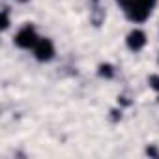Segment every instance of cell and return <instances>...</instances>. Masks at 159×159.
Instances as JSON below:
<instances>
[{"instance_id":"6da1fadb","label":"cell","mask_w":159,"mask_h":159,"mask_svg":"<svg viewBox=\"0 0 159 159\" xmlns=\"http://www.w3.org/2000/svg\"><path fill=\"white\" fill-rule=\"evenodd\" d=\"M118 2L124 6L127 17L135 23L146 21L155 6V0H118Z\"/></svg>"},{"instance_id":"7a4b0ae2","label":"cell","mask_w":159,"mask_h":159,"mask_svg":"<svg viewBox=\"0 0 159 159\" xmlns=\"http://www.w3.org/2000/svg\"><path fill=\"white\" fill-rule=\"evenodd\" d=\"M38 41H39V38H38L36 30H34L30 25L25 26V28H21L19 34L15 36V43H17L21 49H34Z\"/></svg>"},{"instance_id":"3957f363","label":"cell","mask_w":159,"mask_h":159,"mask_svg":"<svg viewBox=\"0 0 159 159\" xmlns=\"http://www.w3.org/2000/svg\"><path fill=\"white\" fill-rule=\"evenodd\" d=\"M34 54H36V58H38L39 62H49V60L54 56V47H52L51 39L39 38V41H38L36 47H34Z\"/></svg>"},{"instance_id":"277c9868","label":"cell","mask_w":159,"mask_h":159,"mask_svg":"<svg viewBox=\"0 0 159 159\" xmlns=\"http://www.w3.org/2000/svg\"><path fill=\"white\" fill-rule=\"evenodd\" d=\"M146 45V34L142 30H131L127 36V47L131 51H140Z\"/></svg>"},{"instance_id":"5b68a950","label":"cell","mask_w":159,"mask_h":159,"mask_svg":"<svg viewBox=\"0 0 159 159\" xmlns=\"http://www.w3.org/2000/svg\"><path fill=\"white\" fill-rule=\"evenodd\" d=\"M112 73H114L112 71V66H109V64H101L99 66V75L101 77H107L109 79V77H112Z\"/></svg>"},{"instance_id":"8992f818","label":"cell","mask_w":159,"mask_h":159,"mask_svg":"<svg viewBox=\"0 0 159 159\" xmlns=\"http://www.w3.org/2000/svg\"><path fill=\"white\" fill-rule=\"evenodd\" d=\"M148 83H150V86H152L155 92H159V75H152V77L148 79Z\"/></svg>"},{"instance_id":"52a82bcc","label":"cell","mask_w":159,"mask_h":159,"mask_svg":"<svg viewBox=\"0 0 159 159\" xmlns=\"http://www.w3.org/2000/svg\"><path fill=\"white\" fill-rule=\"evenodd\" d=\"M10 26V19H8V11H2V30H8Z\"/></svg>"},{"instance_id":"ba28073f","label":"cell","mask_w":159,"mask_h":159,"mask_svg":"<svg viewBox=\"0 0 159 159\" xmlns=\"http://www.w3.org/2000/svg\"><path fill=\"white\" fill-rule=\"evenodd\" d=\"M146 153H148V155H159V153H157V150H153V148H148V150H146Z\"/></svg>"},{"instance_id":"9c48e42d","label":"cell","mask_w":159,"mask_h":159,"mask_svg":"<svg viewBox=\"0 0 159 159\" xmlns=\"http://www.w3.org/2000/svg\"><path fill=\"white\" fill-rule=\"evenodd\" d=\"M21 2H26V0H21Z\"/></svg>"}]
</instances>
